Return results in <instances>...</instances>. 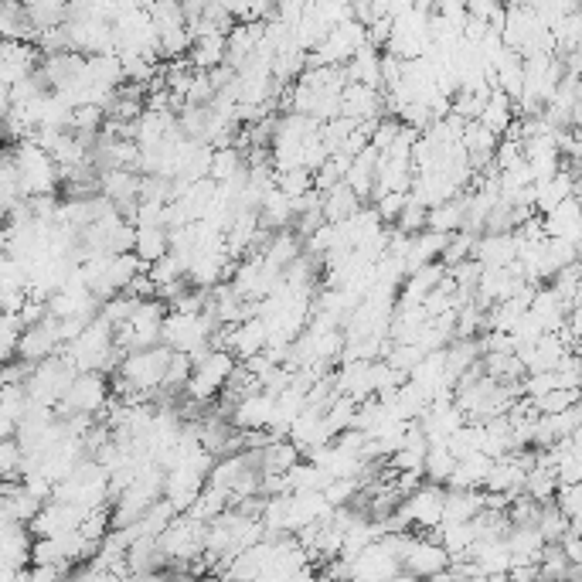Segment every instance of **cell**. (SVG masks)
I'll list each match as a JSON object with an SVG mask.
<instances>
[{
  "mask_svg": "<svg viewBox=\"0 0 582 582\" xmlns=\"http://www.w3.org/2000/svg\"><path fill=\"white\" fill-rule=\"evenodd\" d=\"M58 351L72 361L75 371H113L123 358V351L113 344V324L99 314L92 317L72 341H65Z\"/></svg>",
  "mask_w": 582,
  "mask_h": 582,
  "instance_id": "obj_1",
  "label": "cell"
},
{
  "mask_svg": "<svg viewBox=\"0 0 582 582\" xmlns=\"http://www.w3.org/2000/svg\"><path fill=\"white\" fill-rule=\"evenodd\" d=\"M11 160L14 171H18V188L21 198H35V194H52L58 188V164L52 160L45 147L35 137L14 140L11 147Z\"/></svg>",
  "mask_w": 582,
  "mask_h": 582,
  "instance_id": "obj_2",
  "label": "cell"
},
{
  "mask_svg": "<svg viewBox=\"0 0 582 582\" xmlns=\"http://www.w3.org/2000/svg\"><path fill=\"white\" fill-rule=\"evenodd\" d=\"M75 378V368L72 361L65 358L62 351L48 354V358H41L31 365L28 378H24V392H28L31 402H38V406H52L65 395V388L72 385Z\"/></svg>",
  "mask_w": 582,
  "mask_h": 582,
  "instance_id": "obj_3",
  "label": "cell"
},
{
  "mask_svg": "<svg viewBox=\"0 0 582 582\" xmlns=\"http://www.w3.org/2000/svg\"><path fill=\"white\" fill-rule=\"evenodd\" d=\"M164 300L150 297L140 300L133 307V314L123 320V324L113 327V344L120 351H133V348H150V344L160 341V324H164Z\"/></svg>",
  "mask_w": 582,
  "mask_h": 582,
  "instance_id": "obj_4",
  "label": "cell"
},
{
  "mask_svg": "<svg viewBox=\"0 0 582 582\" xmlns=\"http://www.w3.org/2000/svg\"><path fill=\"white\" fill-rule=\"evenodd\" d=\"M443 521V484H419L416 491L402 497V508L395 518L388 514V531L392 528H436Z\"/></svg>",
  "mask_w": 582,
  "mask_h": 582,
  "instance_id": "obj_5",
  "label": "cell"
},
{
  "mask_svg": "<svg viewBox=\"0 0 582 582\" xmlns=\"http://www.w3.org/2000/svg\"><path fill=\"white\" fill-rule=\"evenodd\" d=\"M205 528L208 521H198L191 518V514H174L171 521H167V528L157 535V548L164 559H174V562H191L201 555V548H205Z\"/></svg>",
  "mask_w": 582,
  "mask_h": 582,
  "instance_id": "obj_6",
  "label": "cell"
},
{
  "mask_svg": "<svg viewBox=\"0 0 582 582\" xmlns=\"http://www.w3.org/2000/svg\"><path fill=\"white\" fill-rule=\"evenodd\" d=\"M106 406H109V382L103 378V371H75L72 385L55 402V416H72V412L99 416Z\"/></svg>",
  "mask_w": 582,
  "mask_h": 582,
  "instance_id": "obj_7",
  "label": "cell"
},
{
  "mask_svg": "<svg viewBox=\"0 0 582 582\" xmlns=\"http://www.w3.org/2000/svg\"><path fill=\"white\" fill-rule=\"evenodd\" d=\"M235 368V358H232V351H225V348H212V351H205L198 361H191V375H188V395H191V402H212L218 392H222V385H225V378H229V371Z\"/></svg>",
  "mask_w": 582,
  "mask_h": 582,
  "instance_id": "obj_8",
  "label": "cell"
},
{
  "mask_svg": "<svg viewBox=\"0 0 582 582\" xmlns=\"http://www.w3.org/2000/svg\"><path fill=\"white\" fill-rule=\"evenodd\" d=\"M167 358H171V348H167V344H150V348L123 351L120 378H126L130 385H137L140 392H157L160 378H164V368H167Z\"/></svg>",
  "mask_w": 582,
  "mask_h": 582,
  "instance_id": "obj_9",
  "label": "cell"
},
{
  "mask_svg": "<svg viewBox=\"0 0 582 582\" xmlns=\"http://www.w3.org/2000/svg\"><path fill=\"white\" fill-rule=\"evenodd\" d=\"M399 565L406 569V576L433 579L436 572H443L446 565H450V555H446V548L436 542L433 535H409L406 548H402Z\"/></svg>",
  "mask_w": 582,
  "mask_h": 582,
  "instance_id": "obj_10",
  "label": "cell"
},
{
  "mask_svg": "<svg viewBox=\"0 0 582 582\" xmlns=\"http://www.w3.org/2000/svg\"><path fill=\"white\" fill-rule=\"evenodd\" d=\"M38 62H41V52L35 41L0 38V82H4V86H14V82L28 79V75L38 69Z\"/></svg>",
  "mask_w": 582,
  "mask_h": 582,
  "instance_id": "obj_11",
  "label": "cell"
},
{
  "mask_svg": "<svg viewBox=\"0 0 582 582\" xmlns=\"http://www.w3.org/2000/svg\"><path fill=\"white\" fill-rule=\"evenodd\" d=\"M58 348H62V337H58V324H55V317L48 314V317H41L38 324H28V327H21V334H18V358L21 361H41V358H48V354H55Z\"/></svg>",
  "mask_w": 582,
  "mask_h": 582,
  "instance_id": "obj_12",
  "label": "cell"
},
{
  "mask_svg": "<svg viewBox=\"0 0 582 582\" xmlns=\"http://www.w3.org/2000/svg\"><path fill=\"white\" fill-rule=\"evenodd\" d=\"M399 559H395L388 548L378 542H368L365 548H361L354 559H348V576L351 579H392L399 576Z\"/></svg>",
  "mask_w": 582,
  "mask_h": 582,
  "instance_id": "obj_13",
  "label": "cell"
},
{
  "mask_svg": "<svg viewBox=\"0 0 582 582\" xmlns=\"http://www.w3.org/2000/svg\"><path fill=\"white\" fill-rule=\"evenodd\" d=\"M273 399L276 395L263 392V388H259V392L242 395V399L232 406V426L239 429V433H249V429H266L269 412H273Z\"/></svg>",
  "mask_w": 582,
  "mask_h": 582,
  "instance_id": "obj_14",
  "label": "cell"
},
{
  "mask_svg": "<svg viewBox=\"0 0 582 582\" xmlns=\"http://www.w3.org/2000/svg\"><path fill=\"white\" fill-rule=\"evenodd\" d=\"M341 116H351V120H375V116H382V92L375 86H361V82H344Z\"/></svg>",
  "mask_w": 582,
  "mask_h": 582,
  "instance_id": "obj_15",
  "label": "cell"
},
{
  "mask_svg": "<svg viewBox=\"0 0 582 582\" xmlns=\"http://www.w3.org/2000/svg\"><path fill=\"white\" fill-rule=\"evenodd\" d=\"M542 225H545V235H562V239L579 242V235H582L579 194H569V198H562L555 208H548L542 215Z\"/></svg>",
  "mask_w": 582,
  "mask_h": 582,
  "instance_id": "obj_16",
  "label": "cell"
},
{
  "mask_svg": "<svg viewBox=\"0 0 582 582\" xmlns=\"http://www.w3.org/2000/svg\"><path fill=\"white\" fill-rule=\"evenodd\" d=\"M470 562L477 565L480 576H491V579H504L511 565V548L504 538H491V542H474L470 548Z\"/></svg>",
  "mask_w": 582,
  "mask_h": 582,
  "instance_id": "obj_17",
  "label": "cell"
},
{
  "mask_svg": "<svg viewBox=\"0 0 582 582\" xmlns=\"http://www.w3.org/2000/svg\"><path fill=\"white\" fill-rule=\"evenodd\" d=\"M518 256V239L514 232H487L474 242V259L480 266H508Z\"/></svg>",
  "mask_w": 582,
  "mask_h": 582,
  "instance_id": "obj_18",
  "label": "cell"
},
{
  "mask_svg": "<svg viewBox=\"0 0 582 582\" xmlns=\"http://www.w3.org/2000/svg\"><path fill=\"white\" fill-rule=\"evenodd\" d=\"M491 463H494V457H487L484 450L467 453V457L457 460L453 474L446 477V487H470V491H480V487H484L487 470H491Z\"/></svg>",
  "mask_w": 582,
  "mask_h": 582,
  "instance_id": "obj_19",
  "label": "cell"
},
{
  "mask_svg": "<svg viewBox=\"0 0 582 582\" xmlns=\"http://www.w3.org/2000/svg\"><path fill=\"white\" fill-rule=\"evenodd\" d=\"M514 116H518V109H514L511 96H504L501 89H491V96H487V103L477 116V123L484 126V130H491L494 137H504V130L511 126Z\"/></svg>",
  "mask_w": 582,
  "mask_h": 582,
  "instance_id": "obj_20",
  "label": "cell"
},
{
  "mask_svg": "<svg viewBox=\"0 0 582 582\" xmlns=\"http://www.w3.org/2000/svg\"><path fill=\"white\" fill-rule=\"evenodd\" d=\"M256 457H259V474H286V470H290L293 463L300 460V450L290 440L276 436V440H269V443L259 446Z\"/></svg>",
  "mask_w": 582,
  "mask_h": 582,
  "instance_id": "obj_21",
  "label": "cell"
},
{
  "mask_svg": "<svg viewBox=\"0 0 582 582\" xmlns=\"http://www.w3.org/2000/svg\"><path fill=\"white\" fill-rule=\"evenodd\" d=\"M297 256H300V239L293 232L269 235V242H266L263 249H259V259H263V266L273 269V273H283V269L290 266Z\"/></svg>",
  "mask_w": 582,
  "mask_h": 582,
  "instance_id": "obj_22",
  "label": "cell"
},
{
  "mask_svg": "<svg viewBox=\"0 0 582 582\" xmlns=\"http://www.w3.org/2000/svg\"><path fill=\"white\" fill-rule=\"evenodd\" d=\"M354 208H361V198L344 181H337L334 188L320 191V215H324V222H344Z\"/></svg>",
  "mask_w": 582,
  "mask_h": 582,
  "instance_id": "obj_23",
  "label": "cell"
},
{
  "mask_svg": "<svg viewBox=\"0 0 582 582\" xmlns=\"http://www.w3.org/2000/svg\"><path fill=\"white\" fill-rule=\"evenodd\" d=\"M225 62V35L222 31H208V35L191 38V65L201 72L215 69Z\"/></svg>",
  "mask_w": 582,
  "mask_h": 582,
  "instance_id": "obj_24",
  "label": "cell"
},
{
  "mask_svg": "<svg viewBox=\"0 0 582 582\" xmlns=\"http://www.w3.org/2000/svg\"><path fill=\"white\" fill-rule=\"evenodd\" d=\"M171 249V239H167V229L164 225H137V232H133V252L143 259V263H154L164 252Z\"/></svg>",
  "mask_w": 582,
  "mask_h": 582,
  "instance_id": "obj_25",
  "label": "cell"
},
{
  "mask_svg": "<svg viewBox=\"0 0 582 582\" xmlns=\"http://www.w3.org/2000/svg\"><path fill=\"white\" fill-rule=\"evenodd\" d=\"M443 273H446V266L440 263V259H433V263H423L419 269H412V273L406 276V293H402V300H406V303H423L426 293L443 280Z\"/></svg>",
  "mask_w": 582,
  "mask_h": 582,
  "instance_id": "obj_26",
  "label": "cell"
},
{
  "mask_svg": "<svg viewBox=\"0 0 582 582\" xmlns=\"http://www.w3.org/2000/svg\"><path fill=\"white\" fill-rule=\"evenodd\" d=\"M555 487H559V480H555V467L531 463V467L525 470V487H521V494H528L531 501H538V504H548L555 497Z\"/></svg>",
  "mask_w": 582,
  "mask_h": 582,
  "instance_id": "obj_27",
  "label": "cell"
},
{
  "mask_svg": "<svg viewBox=\"0 0 582 582\" xmlns=\"http://www.w3.org/2000/svg\"><path fill=\"white\" fill-rule=\"evenodd\" d=\"M239 171H246V157L235 143H225V147H215L212 150V160H208V177L218 184V181H229Z\"/></svg>",
  "mask_w": 582,
  "mask_h": 582,
  "instance_id": "obj_28",
  "label": "cell"
},
{
  "mask_svg": "<svg viewBox=\"0 0 582 582\" xmlns=\"http://www.w3.org/2000/svg\"><path fill=\"white\" fill-rule=\"evenodd\" d=\"M460 222H463V191L457 194V198L443 201V205H433V208L426 212V229L443 232V235L457 232V229H460Z\"/></svg>",
  "mask_w": 582,
  "mask_h": 582,
  "instance_id": "obj_29",
  "label": "cell"
},
{
  "mask_svg": "<svg viewBox=\"0 0 582 582\" xmlns=\"http://www.w3.org/2000/svg\"><path fill=\"white\" fill-rule=\"evenodd\" d=\"M283 480H286V491H320L327 484V474L320 467H314L310 460H297L283 474Z\"/></svg>",
  "mask_w": 582,
  "mask_h": 582,
  "instance_id": "obj_30",
  "label": "cell"
},
{
  "mask_svg": "<svg viewBox=\"0 0 582 582\" xmlns=\"http://www.w3.org/2000/svg\"><path fill=\"white\" fill-rule=\"evenodd\" d=\"M457 467V457L446 450V443H433L426 446V457H423V477H429L433 484H446V477L453 474Z\"/></svg>",
  "mask_w": 582,
  "mask_h": 582,
  "instance_id": "obj_31",
  "label": "cell"
},
{
  "mask_svg": "<svg viewBox=\"0 0 582 582\" xmlns=\"http://www.w3.org/2000/svg\"><path fill=\"white\" fill-rule=\"evenodd\" d=\"M320 494H324V501L331 504V508H344V504H351L354 497L361 494V480L358 477H327Z\"/></svg>",
  "mask_w": 582,
  "mask_h": 582,
  "instance_id": "obj_32",
  "label": "cell"
},
{
  "mask_svg": "<svg viewBox=\"0 0 582 582\" xmlns=\"http://www.w3.org/2000/svg\"><path fill=\"white\" fill-rule=\"evenodd\" d=\"M276 188H280L286 198H300L314 188V171L307 167H286V171H276Z\"/></svg>",
  "mask_w": 582,
  "mask_h": 582,
  "instance_id": "obj_33",
  "label": "cell"
},
{
  "mask_svg": "<svg viewBox=\"0 0 582 582\" xmlns=\"http://www.w3.org/2000/svg\"><path fill=\"white\" fill-rule=\"evenodd\" d=\"M535 528H538V535L545 538V542H559V538L565 535V528H569V518L555 508L552 501L542 504V511H538V521H535Z\"/></svg>",
  "mask_w": 582,
  "mask_h": 582,
  "instance_id": "obj_34",
  "label": "cell"
},
{
  "mask_svg": "<svg viewBox=\"0 0 582 582\" xmlns=\"http://www.w3.org/2000/svg\"><path fill=\"white\" fill-rule=\"evenodd\" d=\"M24 470V450L14 436L0 440V480H18Z\"/></svg>",
  "mask_w": 582,
  "mask_h": 582,
  "instance_id": "obj_35",
  "label": "cell"
},
{
  "mask_svg": "<svg viewBox=\"0 0 582 582\" xmlns=\"http://www.w3.org/2000/svg\"><path fill=\"white\" fill-rule=\"evenodd\" d=\"M191 375V354L184 351H171V358H167V368H164V378H160V388L164 392H171V388H181L188 382Z\"/></svg>",
  "mask_w": 582,
  "mask_h": 582,
  "instance_id": "obj_36",
  "label": "cell"
},
{
  "mask_svg": "<svg viewBox=\"0 0 582 582\" xmlns=\"http://www.w3.org/2000/svg\"><path fill=\"white\" fill-rule=\"evenodd\" d=\"M531 402H535V409L542 412V416H548V412H562L579 402V388H552V392L538 395V399H531Z\"/></svg>",
  "mask_w": 582,
  "mask_h": 582,
  "instance_id": "obj_37",
  "label": "cell"
},
{
  "mask_svg": "<svg viewBox=\"0 0 582 582\" xmlns=\"http://www.w3.org/2000/svg\"><path fill=\"white\" fill-rule=\"evenodd\" d=\"M423 348H419V344H412V341H402V344H392V348L385 351V361L388 365H392L395 371H409L419 365V358H423Z\"/></svg>",
  "mask_w": 582,
  "mask_h": 582,
  "instance_id": "obj_38",
  "label": "cell"
},
{
  "mask_svg": "<svg viewBox=\"0 0 582 582\" xmlns=\"http://www.w3.org/2000/svg\"><path fill=\"white\" fill-rule=\"evenodd\" d=\"M426 212L429 208L423 205L419 198H412V194H406V205H402V212L399 218H395V229H402V232H419V229H426Z\"/></svg>",
  "mask_w": 582,
  "mask_h": 582,
  "instance_id": "obj_39",
  "label": "cell"
},
{
  "mask_svg": "<svg viewBox=\"0 0 582 582\" xmlns=\"http://www.w3.org/2000/svg\"><path fill=\"white\" fill-rule=\"evenodd\" d=\"M341 246V232H337V222H320L314 232L307 235V252L310 256H324L327 249Z\"/></svg>",
  "mask_w": 582,
  "mask_h": 582,
  "instance_id": "obj_40",
  "label": "cell"
},
{
  "mask_svg": "<svg viewBox=\"0 0 582 582\" xmlns=\"http://www.w3.org/2000/svg\"><path fill=\"white\" fill-rule=\"evenodd\" d=\"M327 160V147L324 140H320V133H307V137L300 140V167H307V171H317L320 164Z\"/></svg>",
  "mask_w": 582,
  "mask_h": 582,
  "instance_id": "obj_41",
  "label": "cell"
},
{
  "mask_svg": "<svg viewBox=\"0 0 582 582\" xmlns=\"http://www.w3.org/2000/svg\"><path fill=\"white\" fill-rule=\"evenodd\" d=\"M406 194L409 191H382V194H375V212H378V218L388 225V222H395L399 218V212H402V205H406Z\"/></svg>",
  "mask_w": 582,
  "mask_h": 582,
  "instance_id": "obj_42",
  "label": "cell"
},
{
  "mask_svg": "<svg viewBox=\"0 0 582 582\" xmlns=\"http://www.w3.org/2000/svg\"><path fill=\"white\" fill-rule=\"evenodd\" d=\"M555 480L559 484H582V457H565L555 463Z\"/></svg>",
  "mask_w": 582,
  "mask_h": 582,
  "instance_id": "obj_43",
  "label": "cell"
},
{
  "mask_svg": "<svg viewBox=\"0 0 582 582\" xmlns=\"http://www.w3.org/2000/svg\"><path fill=\"white\" fill-rule=\"evenodd\" d=\"M58 576H69L65 569H58V565H35V569L28 572V579H58Z\"/></svg>",
  "mask_w": 582,
  "mask_h": 582,
  "instance_id": "obj_44",
  "label": "cell"
}]
</instances>
